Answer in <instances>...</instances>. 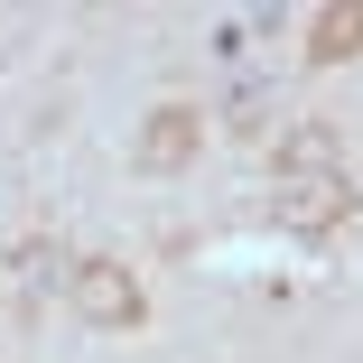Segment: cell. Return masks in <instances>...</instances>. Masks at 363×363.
<instances>
[{
  "label": "cell",
  "instance_id": "cell-2",
  "mask_svg": "<svg viewBox=\"0 0 363 363\" xmlns=\"http://www.w3.org/2000/svg\"><path fill=\"white\" fill-rule=\"evenodd\" d=\"M270 214H279L289 233H335L345 214H354V186H345V168H317V177H279Z\"/></svg>",
  "mask_w": 363,
  "mask_h": 363
},
{
  "label": "cell",
  "instance_id": "cell-6",
  "mask_svg": "<svg viewBox=\"0 0 363 363\" xmlns=\"http://www.w3.org/2000/svg\"><path fill=\"white\" fill-rule=\"evenodd\" d=\"M19 270H28V289H65L75 279V261H65L56 242H19Z\"/></svg>",
  "mask_w": 363,
  "mask_h": 363
},
{
  "label": "cell",
  "instance_id": "cell-3",
  "mask_svg": "<svg viewBox=\"0 0 363 363\" xmlns=\"http://www.w3.org/2000/svg\"><path fill=\"white\" fill-rule=\"evenodd\" d=\"M196 150H205V112L196 103H159L150 121H140V150L130 159H140V177H177Z\"/></svg>",
  "mask_w": 363,
  "mask_h": 363
},
{
  "label": "cell",
  "instance_id": "cell-1",
  "mask_svg": "<svg viewBox=\"0 0 363 363\" xmlns=\"http://www.w3.org/2000/svg\"><path fill=\"white\" fill-rule=\"evenodd\" d=\"M65 308H75L84 326H140V317H150V289L130 279V261L84 252V261H75V279H65Z\"/></svg>",
  "mask_w": 363,
  "mask_h": 363
},
{
  "label": "cell",
  "instance_id": "cell-5",
  "mask_svg": "<svg viewBox=\"0 0 363 363\" xmlns=\"http://www.w3.org/2000/svg\"><path fill=\"white\" fill-rule=\"evenodd\" d=\"M317 168H335V121H298L279 140V177H317Z\"/></svg>",
  "mask_w": 363,
  "mask_h": 363
},
{
  "label": "cell",
  "instance_id": "cell-4",
  "mask_svg": "<svg viewBox=\"0 0 363 363\" xmlns=\"http://www.w3.org/2000/svg\"><path fill=\"white\" fill-rule=\"evenodd\" d=\"M345 56H363V0H326L308 19V65H345Z\"/></svg>",
  "mask_w": 363,
  "mask_h": 363
}]
</instances>
